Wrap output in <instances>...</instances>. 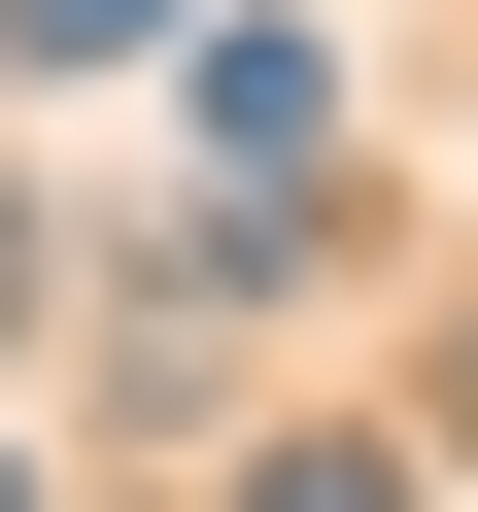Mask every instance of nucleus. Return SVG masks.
<instances>
[{
	"label": "nucleus",
	"instance_id": "obj_4",
	"mask_svg": "<svg viewBox=\"0 0 478 512\" xmlns=\"http://www.w3.org/2000/svg\"><path fill=\"white\" fill-rule=\"evenodd\" d=\"M0 512H35V478H0Z\"/></svg>",
	"mask_w": 478,
	"mask_h": 512
},
{
	"label": "nucleus",
	"instance_id": "obj_3",
	"mask_svg": "<svg viewBox=\"0 0 478 512\" xmlns=\"http://www.w3.org/2000/svg\"><path fill=\"white\" fill-rule=\"evenodd\" d=\"M0 342H35V205H0Z\"/></svg>",
	"mask_w": 478,
	"mask_h": 512
},
{
	"label": "nucleus",
	"instance_id": "obj_1",
	"mask_svg": "<svg viewBox=\"0 0 478 512\" xmlns=\"http://www.w3.org/2000/svg\"><path fill=\"white\" fill-rule=\"evenodd\" d=\"M137 35H205V0H0V69H137Z\"/></svg>",
	"mask_w": 478,
	"mask_h": 512
},
{
	"label": "nucleus",
	"instance_id": "obj_2",
	"mask_svg": "<svg viewBox=\"0 0 478 512\" xmlns=\"http://www.w3.org/2000/svg\"><path fill=\"white\" fill-rule=\"evenodd\" d=\"M239 512H410V444H274V478H239Z\"/></svg>",
	"mask_w": 478,
	"mask_h": 512
}]
</instances>
